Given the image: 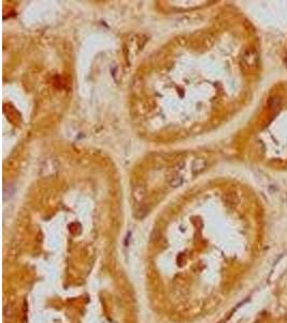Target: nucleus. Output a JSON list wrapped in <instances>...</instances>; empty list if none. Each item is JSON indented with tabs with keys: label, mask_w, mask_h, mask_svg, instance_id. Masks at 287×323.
Listing matches in <instances>:
<instances>
[{
	"label": "nucleus",
	"mask_w": 287,
	"mask_h": 323,
	"mask_svg": "<svg viewBox=\"0 0 287 323\" xmlns=\"http://www.w3.org/2000/svg\"><path fill=\"white\" fill-rule=\"evenodd\" d=\"M243 60H244L245 66L255 67L257 65L258 57H257V54L254 50H247L243 55Z\"/></svg>",
	"instance_id": "obj_1"
},
{
	"label": "nucleus",
	"mask_w": 287,
	"mask_h": 323,
	"mask_svg": "<svg viewBox=\"0 0 287 323\" xmlns=\"http://www.w3.org/2000/svg\"><path fill=\"white\" fill-rule=\"evenodd\" d=\"M144 194H145L144 189L140 185H137L135 188V190H133V197H135L136 200H138V201L141 200L143 197H144Z\"/></svg>",
	"instance_id": "obj_2"
}]
</instances>
